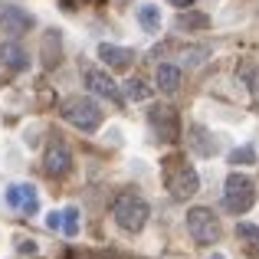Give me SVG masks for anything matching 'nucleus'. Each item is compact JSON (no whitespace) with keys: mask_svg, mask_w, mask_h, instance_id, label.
<instances>
[{"mask_svg":"<svg viewBox=\"0 0 259 259\" xmlns=\"http://www.w3.org/2000/svg\"><path fill=\"white\" fill-rule=\"evenodd\" d=\"M69 167H72V151L56 138L50 148H46V174L50 177H66Z\"/></svg>","mask_w":259,"mask_h":259,"instance_id":"10","label":"nucleus"},{"mask_svg":"<svg viewBox=\"0 0 259 259\" xmlns=\"http://www.w3.org/2000/svg\"><path fill=\"white\" fill-rule=\"evenodd\" d=\"M0 63H4L7 69H13V72L30 69V56H26V50L20 43H4L0 46Z\"/></svg>","mask_w":259,"mask_h":259,"instance_id":"12","label":"nucleus"},{"mask_svg":"<svg viewBox=\"0 0 259 259\" xmlns=\"http://www.w3.org/2000/svg\"><path fill=\"white\" fill-rule=\"evenodd\" d=\"M7 207L17 210V213H36L39 210V194L33 184H10L7 187Z\"/></svg>","mask_w":259,"mask_h":259,"instance_id":"7","label":"nucleus"},{"mask_svg":"<svg viewBox=\"0 0 259 259\" xmlns=\"http://www.w3.org/2000/svg\"><path fill=\"white\" fill-rule=\"evenodd\" d=\"M85 82H89V89H92L95 95L108 99L112 105H125V95H121L118 82H115L108 72H102V69H89V72H85Z\"/></svg>","mask_w":259,"mask_h":259,"instance_id":"9","label":"nucleus"},{"mask_svg":"<svg viewBox=\"0 0 259 259\" xmlns=\"http://www.w3.org/2000/svg\"><path fill=\"white\" fill-rule=\"evenodd\" d=\"M112 217L125 233H138L148 223V203L138 194H118L112 203Z\"/></svg>","mask_w":259,"mask_h":259,"instance_id":"2","label":"nucleus"},{"mask_svg":"<svg viewBox=\"0 0 259 259\" xmlns=\"http://www.w3.org/2000/svg\"><path fill=\"white\" fill-rule=\"evenodd\" d=\"M46 227H50V230H59V227H63V213H50V217H46Z\"/></svg>","mask_w":259,"mask_h":259,"instance_id":"22","label":"nucleus"},{"mask_svg":"<svg viewBox=\"0 0 259 259\" xmlns=\"http://www.w3.org/2000/svg\"><path fill=\"white\" fill-rule=\"evenodd\" d=\"M256 203V184L246 174H230L227 187H223V207L230 213H246Z\"/></svg>","mask_w":259,"mask_h":259,"instance_id":"4","label":"nucleus"},{"mask_svg":"<svg viewBox=\"0 0 259 259\" xmlns=\"http://www.w3.org/2000/svg\"><path fill=\"white\" fill-rule=\"evenodd\" d=\"M187 233L194 236L200 246H210V243L220 240V220H217L213 210L207 207H194L187 213Z\"/></svg>","mask_w":259,"mask_h":259,"instance_id":"5","label":"nucleus"},{"mask_svg":"<svg viewBox=\"0 0 259 259\" xmlns=\"http://www.w3.org/2000/svg\"><path fill=\"white\" fill-rule=\"evenodd\" d=\"M171 4H174V7H181V10H187V7L194 4V0H171Z\"/></svg>","mask_w":259,"mask_h":259,"instance_id":"24","label":"nucleus"},{"mask_svg":"<svg viewBox=\"0 0 259 259\" xmlns=\"http://www.w3.org/2000/svg\"><path fill=\"white\" fill-rule=\"evenodd\" d=\"M161 177H164V187L171 190L177 200H190V197L200 190V177H197V171L181 154H167V158L161 161Z\"/></svg>","mask_w":259,"mask_h":259,"instance_id":"1","label":"nucleus"},{"mask_svg":"<svg viewBox=\"0 0 259 259\" xmlns=\"http://www.w3.org/2000/svg\"><path fill=\"white\" fill-rule=\"evenodd\" d=\"M138 20H141V26H145L148 33H158V26H161V13H158V7H141L138 10Z\"/></svg>","mask_w":259,"mask_h":259,"instance_id":"17","label":"nucleus"},{"mask_svg":"<svg viewBox=\"0 0 259 259\" xmlns=\"http://www.w3.org/2000/svg\"><path fill=\"white\" fill-rule=\"evenodd\" d=\"M99 56L105 66H112V69H132V59L135 53L125 50V46H112V43H102L99 46Z\"/></svg>","mask_w":259,"mask_h":259,"instance_id":"11","label":"nucleus"},{"mask_svg":"<svg viewBox=\"0 0 259 259\" xmlns=\"http://www.w3.org/2000/svg\"><path fill=\"white\" fill-rule=\"evenodd\" d=\"M148 125L158 135V141H164V145H174V141L181 138V118H177V108H171V105L151 108V112H148Z\"/></svg>","mask_w":259,"mask_h":259,"instance_id":"6","label":"nucleus"},{"mask_svg":"<svg viewBox=\"0 0 259 259\" xmlns=\"http://www.w3.org/2000/svg\"><path fill=\"white\" fill-rule=\"evenodd\" d=\"M128 95H132L135 102H141V99H148V95H151V89L141 85V79H132V82H128Z\"/></svg>","mask_w":259,"mask_h":259,"instance_id":"21","label":"nucleus"},{"mask_svg":"<svg viewBox=\"0 0 259 259\" xmlns=\"http://www.w3.org/2000/svg\"><path fill=\"white\" fill-rule=\"evenodd\" d=\"M230 161H233V164H256V151L253 148H240V151L230 154Z\"/></svg>","mask_w":259,"mask_h":259,"instance_id":"20","label":"nucleus"},{"mask_svg":"<svg viewBox=\"0 0 259 259\" xmlns=\"http://www.w3.org/2000/svg\"><path fill=\"white\" fill-rule=\"evenodd\" d=\"M118 4H128V0H118Z\"/></svg>","mask_w":259,"mask_h":259,"instance_id":"25","label":"nucleus"},{"mask_svg":"<svg viewBox=\"0 0 259 259\" xmlns=\"http://www.w3.org/2000/svg\"><path fill=\"white\" fill-rule=\"evenodd\" d=\"M154 82H158L161 92H167V95H174L177 89H181V69L177 66H158V72H154Z\"/></svg>","mask_w":259,"mask_h":259,"instance_id":"13","label":"nucleus"},{"mask_svg":"<svg viewBox=\"0 0 259 259\" xmlns=\"http://www.w3.org/2000/svg\"><path fill=\"white\" fill-rule=\"evenodd\" d=\"M240 76L246 79V82H249V89H253V92L259 95V69H256V63H249V59H246V63L240 66Z\"/></svg>","mask_w":259,"mask_h":259,"instance_id":"19","label":"nucleus"},{"mask_svg":"<svg viewBox=\"0 0 259 259\" xmlns=\"http://www.w3.org/2000/svg\"><path fill=\"white\" fill-rule=\"evenodd\" d=\"M236 240L243 243V249H246L249 256L259 253V227L256 223H236Z\"/></svg>","mask_w":259,"mask_h":259,"instance_id":"14","label":"nucleus"},{"mask_svg":"<svg viewBox=\"0 0 259 259\" xmlns=\"http://www.w3.org/2000/svg\"><path fill=\"white\" fill-rule=\"evenodd\" d=\"M63 230H66V236H79V230H82V220H79V210H76V207L63 210Z\"/></svg>","mask_w":259,"mask_h":259,"instance_id":"18","label":"nucleus"},{"mask_svg":"<svg viewBox=\"0 0 259 259\" xmlns=\"http://www.w3.org/2000/svg\"><path fill=\"white\" fill-rule=\"evenodd\" d=\"M63 118L69 121L72 128H79V132H95V128L102 125V108H99V102L89 99V95H72L63 105Z\"/></svg>","mask_w":259,"mask_h":259,"instance_id":"3","label":"nucleus"},{"mask_svg":"<svg viewBox=\"0 0 259 259\" xmlns=\"http://www.w3.org/2000/svg\"><path fill=\"white\" fill-rule=\"evenodd\" d=\"M17 249H20V253H36V243H30V240H26V243H17Z\"/></svg>","mask_w":259,"mask_h":259,"instance_id":"23","label":"nucleus"},{"mask_svg":"<svg viewBox=\"0 0 259 259\" xmlns=\"http://www.w3.org/2000/svg\"><path fill=\"white\" fill-rule=\"evenodd\" d=\"M43 63L46 66L59 63V33H46V39H43Z\"/></svg>","mask_w":259,"mask_h":259,"instance_id":"16","label":"nucleus"},{"mask_svg":"<svg viewBox=\"0 0 259 259\" xmlns=\"http://www.w3.org/2000/svg\"><path fill=\"white\" fill-rule=\"evenodd\" d=\"M33 26V17L17 4H0V30L10 33V36H23Z\"/></svg>","mask_w":259,"mask_h":259,"instance_id":"8","label":"nucleus"},{"mask_svg":"<svg viewBox=\"0 0 259 259\" xmlns=\"http://www.w3.org/2000/svg\"><path fill=\"white\" fill-rule=\"evenodd\" d=\"M210 20L203 13H181L177 17V30H187V33H197V30H207Z\"/></svg>","mask_w":259,"mask_h":259,"instance_id":"15","label":"nucleus"}]
</instances>
